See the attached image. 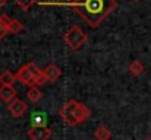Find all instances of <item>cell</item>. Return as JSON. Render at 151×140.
<instances>
[{"label": "cell", "instance_id": "cell-1", "mask_svg": "<svg viewBox=\"0 0 151 140\" xmlns=\"http://www.w3.org/2000/svg\"><path fill=\"white\" fill-rule=\"evenodd\" d=\"M68 6L75 7L78 15L91 28H96L117 7V3L116 0H73Z\"/></svg>", "mask_w": 151, "mask_h": 140}, {"label": "cell", "instance_id": "cell-2", "mask_svg": "<svg viewBox=\"0 0 151 140\" xmlns=\"http://www.w3.org/2000/svg\"><path fill=\"white\" fill-rule=\"evenodd\" d=\"M63 40L72 50H78L88 41V37L79 26H70L63 35Z\"/></svg>", "mask_w": 151, "mask_h": 140}, {"label": "cell", "instance_id": "cell-3", "mask_svg": "<svg viewBox=\"0 0 151 140\" xmlns=\"http://www.w3.org/2000/svg\"><path fill=\"white\" fill-rule=\"evenodd\" d=\"M41 75V70L32 63H27L25 66H22L18 72H16V79L24 83V85H28V86H34V82L37 79V76Z\"/></svg>", "mask_w": 151, "mask_h": 140}, {"label": "cell", "instance_id": "cell-4", "mask_svg": "<svg viewBox=\"0 0 151 140\" xmlns=\"http://www.w3.org/2000/svg\"><path fill=\"white\" fill-rule=\"evenodd\" d=\"M76 105H78V101L70 99V101L65 102V105H63L62 109L59 111L60 118H62L68 126H76V124H75V109H76Z\"/></svg>", "mask_w": 151, "mask_h": 140}, {"label": "cell", "instance_id": "cell-5", "mask_svg": "<svg viewBox=\"0 0 151 140\" xmlns=\"http://www.w3.org/2000/svg\"><path fill=\"white\" fill-rule=\"evenodd\" d=\"M7 109H9V112H10L13 117L19 118V117L25 115V112L28 111V105H27L25 101L16 98V99H13L10 104H7Z\"/></svg>", "mask_w": 151, "mask_h": 140}, {"label": "cell", "instance_id": "cell-6", "mask_svg": "<svg viewBox=\"0 0 151 140\" xmlns=\"http://www.w3.org/2000/svg\"><path fill=\"white\" fill-rule=\"evenodd\" d=\"M51 130L49 127H31L28 130V137L31 140H49Z\"/></svg>", "mask_w": 151, "mask_h": 140}, {"label": "cell", "instance_id": "cell-7", "mask_svg": "<svg viewBox=\"0 0 151 140\" xmlns=\"http://www.w3.org/2000/svg\"><path fill=\"white\" fill-rule=\"evenodd\" d=\"M90 117H91V109H90L87 105H84V104L78 102L76 109H75V124L78 126V124H81V123L87 121Z\"/></svg>", "mask_w": 151, "mask_h": 140}, {"label": "cell", "instance_id": "cell-8", "mask_svg": "<svg viewBox=\"0 0 151 140\" xmlns=\"http://www.w3.org/2000/svg\"><path fill=\"white\" fill-rule=\"evenodd\" d=\"M43 75L46 77L47 82H56L60 76H62V70L56 66V64H50L43 70Z\"/></svg>", "mask_w": 151, "mask_h": 140}, {"label": "cell", "instance_id": "cell-9", "mask_svg": "<svg viewBox=\"0 0 151 140\" xmlns=\"http://www.w3.org/2000/svg\"><path fill=\"white\" fill-rule=\"evenodd\" d=\"M0 99L3 102L10 104L13 99H16V91L12 86H0Z\"/></svg>", "mask_w": 151, "mask_h": 140}, {"label": "cell", "instance_id": "cell-10", "mask_svg": "<svg viewBox=\"0 0 151 140\" xmlns=\"http://www.w3.org/2000/svg\"><path fill=\"white\" fill-rule=\"evenodd\" d=\"M15 80H18L16 75H13L10 70H3V73L0 75V85L1 86H12L13 88Z\"/></svg>", "mask_w": 151, "mask_h": 140}, {"label": "cell", "instance_id": "cell-11", "mask_svg": "<svg viewBox=\"0 0 151 140\" xmlns=\"http://www.w3.org/2000/svg\"><path fill=\"white\" fill-rule=\"evenodd\" d=\"M31 123H32V127H47V117L44 112H34Z\"/></svg>", "mask_w": 151, "mask_h": 140}, {"label": "cell", "instance_id": "cell-12", "mask_svg": "<svg viewBox=\"0 0 151 140\" xmlns=\"http://www.w3.org/2000/svg\"><path fill=\"white\" fill-rule=\"evenodd\" d=\"M10 18L7 15H0V40H3L9 32V25H10Z\"/></svg>", "mask_w": 151, "mask_h": 140}, {"label": "cell", "instance_id": "cell-13", "mask_svg": "<svg viewBox=\"0 0 151 140\" xmlns=\"http://www.w3.org/2000/svg\"><path fill=\"white\" fill-rule=\"evenodd\" d=\"M94 137L97 140H110L111 139V131L106 127V126H99L97 130L94 131Z\"/></svg>", "mask_w": 151, "mask_h": 140}, {"label": "cell", "instance_id": "cell-14", "mask_svg": "<svg viewBox=\"0 0 151 140\" xmlns=\"http://www.w3.org/2000/svg\"><path fill=\"white\" fill-rule=\"evenodd\" d=\"M27 98L31 101V102H38L41 98H43V92L40 91V88L38 86H31L29 89H28V92H27Z\"/></svg>", "mask_w": 151, "mask_h": 140}, {"label": "cell", "instance_id": "cell-15", "mask_svg": "<svg viewBox=\"0 0 151 140\" xmlns=\"http://www.w3.org/2000/svg\"><path fill=\"white\" fill-rule=\"evenodd\" d=\"M129 73L132 76H139L144 73V64L139 61V60H135L129 64Z\"/></svg>", "mask_w": 151, "mask_h": 140}, {"label": "cell", "instance_id": "cell-16", "mask_svg": "<svg viewBox=\"0 0 151 140\" xmlns=\"http://www.w3.org/2000/svg\"><path fill=\"white\" fill-rule=\"evenodd\" d=\"M22 29H24V25H22L21 21H18V19H12V21H10V25H9V32H10V34L18 35Z\"/></svg>", "mask_w": 151, "mask_h": 140}, {"label": "cell", "instance_id": "cell-17", "mask_svg": "<svg viewBox=\"0 0 151 140\" xmlns=\"http://www.w3.org/2000/svg\"><path fill=\"white\" fill-rule=\"evenodd\" d=\"M16 1V4L22 9V10H28V9H31L35 3H38V0H15Z\"/></svg>", "mask_w": 151, "mask_h": 140}, {"label": "cell", "instance_id": "cell-18", "mask_svg": "<svg viewBox=\"0 0 151 140\" xmlns=\"http://www.w3.org/2000/svg\"><path fill=\"white\" fill-rule=\"evenodd\" d=\"M7 4V0H0V9H3Z\"/></svg>", "mask_w": 151, "mask_h": 140}, {"label": "cell", "instance_id": "cell-19", "mask_svg": "<svg viewBox=\"0 0 151 140\" xmlns=\"http://www.w3.org/2000/svg\"><path fill=\"white\" fill-rule=\"evenodd\" d=\"M144 140H151V137H147V139H144Z\"/></svg>", "mask_w": 151, "mask_h": 140}, {"label": "cell", "instance_id": "cell-20", "mask_svg": "<svg viewBox=\"0 0 151 140\" xmlns=\"http://www.w3.org/2000/svg\"><path fill=\"white\" fill-rule=\"evenodd\" d=\"M134 1H139V0H134Z\"/></svg>", "mask_w": 151, "mask_h": 140}]
</instances>
